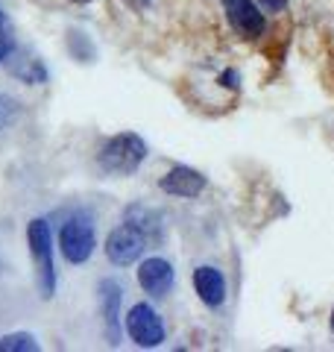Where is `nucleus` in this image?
<instances>
[{"instance_id": "nucleus-1", "label": "nucleus", "mask_w": 334, "mask_h": 352, "mask_svg": "<svg viewBox=\"0 0 334 352\" xmlns=\"http://www.w3.org/2000/svg\"><path fill=\"white\" fill-rule=\"evenodd\" d=\"M144 159H147V141L135 132H118L111 135L97 153V164L103 173L111 176H129L135 173Z\"/></svg>"}, {"instance_id": "nucleus-2", "label": "nucleus", "mask_w": 334, "mask_h": 352, "mask_svg": "<svg viewBox=\"0 0 334 352\" xmlns=\"http://www.w3.org/2000/svg\"><path fill=\"white\" fill-rule=\"evenodd\" d=\"M27 247H30L32 267H36L38 294H41V300H50V296L56 294V264H53V235H50L47 220H41V217L30 220Z\"/></svg>"}, {"instance_id": "nucleus-3", "label": "nucleus", "mask_w": 334, "mask_h": 352, "mask_svg": "<svg viewBox=\"0 0 334 352\" xmlns=\"http://www.w3.org/2000/svg\"><path fill=\"white\" fill-rule=\"evenodd\" d=\"M97 247V232L91 214L76 212L59 226V250L71 264H85Z\"/></svg>"}, {"instance_id": "nucleus-4", "label": "nucleus", "mask_w": 334, "mask_h": 352, "mask_svg": "<svg viewBox=\"0 0 334 352\" xmlns=\"http://www.w3.org/2000/svg\"><path fill=\"white\" fill-rule=\"evenodd\" d=\"M147 244H150L147 235L124 220L118 229H111V232H109V238H106V256H109L111 264H118V267H129V264H135L144 256Z\"/></svg>"}, {"instance_id": "nucleus-5", "label": "nucleus", "mask_w": 334, "mask_h": 352, "mask_svg": "<svg viewBox=\"0 0 334 352\" xmlns=\"http://www.w3.org/2000/svg\"><path fill=\"white\" fill-rule=\"evenodd\" d=\"M126 335L144 349L162 346L164 344V323H162L159 311H155L150 302H135L126 314Z\"/></svg>"}, {"instance_id": "nucleus-6", "label": "nucleus", "mask_w": 334, "mask_h": 352, "mask_svg": "<svg viewBox=\"0 0 334 352\" xmlns=\"http://www.w3.org/2000/svg\"><path fill=\"white\" fill-rule=\"evenodd\" d=\"M97 300H100V317H103V329L111 346L120 344V302H124V291L115 279H103L97 285Z\"/></svg>"}, {"instance_id": "nucleus-7", "label": "nucleus", "mask_w": 334, "mask_h": 352, "mask_svg": "<svg viewBox=\"0 0 334 352\" xmlns=\"http://www.w3.org/2000/svg\"><path fill=\"white\" fill-rule=\"evenodd\" d=\"M223 9H226L229 24L235 27L243 38L264 36L267 21H264V12L252 3V0H223Z\"/></svg>"}, {"instance_id": "nucleus-8", "label": "nucleus", "mask_w": 334, "mask_h": 352, "mask_svg": "<svg viewBox=\"0 0 334 352\" xmlns=\"http://www.w3.org/2000/svg\"><path fill=\"white\" fill-rule=\"evenodd\" d=\"M159 188L170 197H185V200H191V197H199L205 191V176L194 168L176 164V168H170L159 179Z\"/></svg>"}, {"instance_id": "nucleus-9", "label": "nucleus", "mask_w": 334, "mask_h": 352, "mask_svg": "<svg viewBox=\"0 0 334 352\" xmlns=\"http://www.w3.org/2000/svg\"><path fill=\"white\" fill-rule=\"evenodd\" d=\"M176 282V273H173V264L164 261L159 256H153L147 261H141L138 267V285L150 296H167Z\"/></svg>"}, {"instance_id": "nucleus-10", "label": "nucleus", "mask_w": 334, "mask_h": 352, "mask_svg": "<svg viewBox=\"0 0 334 352\" xmlns=\"http://www.w3.org/2000/svg\"><path fill=\"white\" fill-rule=\"evenodd\" d=\"M6 71L15 76V80L27 82V85H44L47 82V68H44V62L36 56V53H30L24 47H12L6 56Z\"/></svg>"}, {"instance_id": "nucleus-11", "label": "nucleus", "mask_w": 334, "mask_h": 352, "mask_svg": "<svg viewBox=\"0 0 334 352\" xmlns=\"http://www.w3.org/2000/svg\"><path fill=\"white\" fill-rule=\"evenodd\" d=\"M194 288L208 308H220L223 300H226V279H223L217 267H208V264L194 270Z\"/></svg>"}, {"instance_id": "nucleus-12", "label": "nucleus", "mask_w": 334, "mask_h": 352, "mask_svg": "<svg viewBox=\"0 0 334 352\" xmlns=\"http://www.w3.org/2000/svg\"><path fill=\"white\" fill-rule=\"evenodd\" d=\"M126 223H132L135 229H141L144 235H147L150 244H155V241H162V220L155 212H150V208L144 206H129L126 214H124Z\"/></svg>"}, {"instance_id": "nucleus-13", "label": "nucleus", "mask_w": 334, "mask_h": 352, "mask_svg": "<svg viewBox=\"0 0 334 352\" xmlns=\"http://www.w3.org/2000/svg\"><path fill=\"white\" fill-rule=\"evenodd\" d=\"M68 50H71V56L76 62H94L97 59V47H94V41L85 36L82 30H68Z\"/></svg>"}, {"instance_id": "nucleus-14", "label": "nucleus", "mask_w": 334, "mask_h": 352, "mask_svg": "<svg viewBox=\"0 0 334 352\" xmlns=\"http://www.w3.org/2000/svg\"><path fill=\"white\" fill-rule=\"evenodd\" d=\"M36 349H38V340L30 332H12L0 338V352H36Z\"/></svg>"}, {"instance_id": "nucleus-15", "label": "nucleus", "mask_w": 334, "mask_h": 352, "mask_svg": "<svg viewBox=\"0 0 334 352\" xmlns=\"http://www.w3.org/2000/svg\"><path fill=\"white\" fill-rule=\"evenodd\" d=\"M18 115H21V103L9 94H0V132H3L9 124H15Z\"/></svg>"}, {"instance_id": "nucleus-16", "label": "nucleus", "mask_w": 334, "mask_h": 352, "mask_svg": "<svg viewBox=\"0 0 334 352\" xmlns=\"http://www.w3.org/2000/svg\"><path fill=\"white\" fill-rule=\"evenodd\" d=\"M15 47V41H12V30H9V21L3 15V9H0V65L6 62L9 56V50Z\"/></svg>"}, {"instance_id": "nucleus-17", "label": "nucleus", "mask_w": 334, "mask_h": 352, "mask_svg": "<svg viewBox=\"0 0 334 352\" xmlns=\"http://www.w3.org/2000/svg\"><path fill=\"white\" fill-rule=\"evenodd\" d=\"M220 85H223V88H232V91H235V88L241 85V74H238L235 68L223 71V74H220Z\"/></svg>"}, {"instance_id": "nucleus-18", "label": "nucleus", "mask_w": 334, "mask_h": 352, "mask_svg": "<svg viewBox=\"0 0 334 352\" xmlns=\"http://www.w3.org/2000/svg\"><path fill=\"white\" fill-rule=\"evenodd\" d=\"M258 3H261V6L267 9V12H282L287 0H258Z\"/></svg>"}, {"instance_id": "nucleus-19", "label": "nucleus", "mask_w": 334, "mask_h": 352, "mask_svg": "<svg viewBox=\"0 0 334 352\" xmlns=\"http://www.w3.org/2000/svg\"><path fill=\"white\" fill-rule=\"evenodd\" d=\"M124 3H126L129 9H138V12H141V9L150 6V0H124Z\"/></svg>"}, {"instance_id": "nucleus-20", "label": "nucleus", "mask_w": 334, "mask_h": 352, "mask_svg": "<svg viewBox=\"0 0 334 352\" xmlns=\"http://www.w3.org/2000/svg\"><path fill=\"white\" fill-rule=\"evenodd\" d=\"M71 3H80L82 6V3H91V0H71Z\"/></svg>"}, {"instance_id": "nucleus-21", "label": "nucleus", "mask_w": 334, "mask_h": 352, "mask_svg": "<svg viewBox=\"0 0 334 352\" xmlns=\"http://www.w3.org/2000/svg\"><path fill=\"white\" fill-rule=\"evenodd\" d=\"M331 332H334V308H331Z\"/></svg>"}]
</instances>
